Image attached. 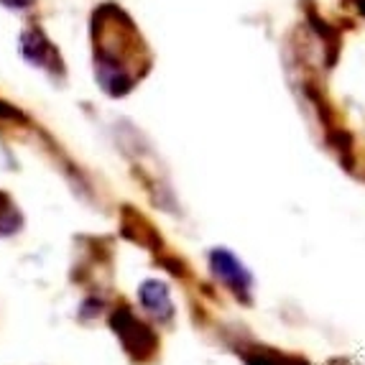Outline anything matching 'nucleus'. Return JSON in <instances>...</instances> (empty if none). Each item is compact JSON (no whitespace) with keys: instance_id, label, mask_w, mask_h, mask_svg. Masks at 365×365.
I'll list each match as a JSON object with an SVG mask.
<instances>
[{"instance_id":"obj_3","label":"nucleus","mask_w":365,"mask_h":365,"mask_svg":"<svg viewBox=\"0 0 365 365\" xmlns=\"http://www.w3.org/2000/svg\"><path fill=\"white\" fill-rule=\"evenodd\" d=\"M210 261H212L215 276L225 281L232 292H245V289L250 287V274L232 253H227V250H212V253H210Z\"/></svg>"},{"instance_id":"obj_4","label":"nucleus","mask_w":365,"mask_h":365,"mask_svg":"<svg viewBox=\"0 0 365 365\" xmlns=\"http://www.w3.org/2000/svg\"><path fill=\"white\" fill-rule=\"evenodd\" d=\"M138 297H140V304L146 307L151 314H156L158 319H169L171 317L169 289H166L161 281H143Z\"/></svg>"},{"instance_id":"obj_2","label":"nucleus","mask_w":365,"mask_h":365,"mask_svg":"<svg viewBox=\"0 0 365 365\" xmlns=\"http://www.w3.org/2000/svg\"><path fill=\"white\" fill-rule=\"evenodd\" d=\"M21 54L29 61L31 67H38L49 74L54 82H64L67 69H64V59L59 56V49L49 41V36L43 34L41 26H29L21 34Z\"/></svg>"},{"instance_id":"obj_6","label":"nucleus","mask_w":365,"mask_h":365,"mask_svg":"<svg viewBox=\"0 0 365 365\" xmlns=\"http://www.w3.org/2000/svg\"><path fill=\"white\" fill-rule=\"evenodd\" d=\"M36 3V0H0V6L11 8V11H26V8H31Z\"/></svg>"},{"instance_id":"obj_1","label":"nucleus","mask_w":365,"mask_h":365,"mask_svg":"<svg viewBox=\"0 0 365 365\" xmlns=\"http://www.w3.org/2000/svg\"><path fill=\"white\" fill-rule=\"evenodd\" d=\"M92 56L100 90L123 98L151 67V56L130 16L115 3H103L92 13Z\"/></svg>"},{"instance_id":"obj_5","label":"nucleus","mask_w":365,"mask_h":365,"mask_svg":"<svg viewBox=\"0 0 365 365\" xmlns=\"http://www.w3.org/2000/svg\"><path fill=\"white\" fill-rule=\"evenodd\" d=\"M21 222H24V220H21L16 205H13L6 195H0V235H11V232H16Z\"/></svg>"}]
</instances>
